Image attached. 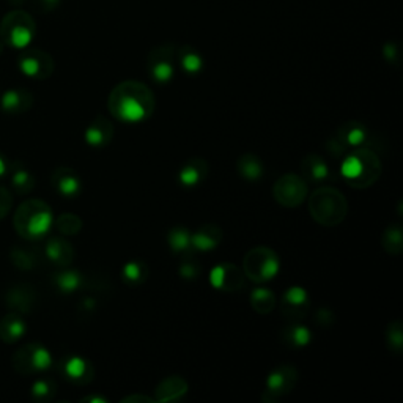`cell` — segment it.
<instances>
[{
	"label": "cell",
	"instance_id": "1",
	"mask_svg": "<svg viewBox=\"0 0 403 403\" xmlns=\"http://www.w3.org/2000/svg\"><path fill=\"white\" fill-rule=\"evenodd\" d=\"M156 100L152 88L139 80H125L112 88L107 107L115 119L125 123H140L152 117Z\"/></svg>",
	"mask_w": 403,
	"mask_h": 403
},
{
	"label": "cell",
	"instance_id": "2",
	"mask_svg": "<svg viewBox=\"0 0 403 403\" xmlns=\"http://www.w3.org/2000/svg\"><path fill=\"white\" fill-rule=\"evenodd\" d=\"M342 179L356 189L371 188L381 176V160L371 147H358L344 156Z\"/></svg>",
	"mask_w": 403,
	"mask_h": 403
},
{
	"label": "cell",
	"instance_id": "3",
	"mask_svg": "<svg viewBox=\"0 0 403 403\" xmlns=\"http://www.w3.org/2000/svg\"><path fill=\"white\" fill-rule=\"evenodd\" d=\"M54 224L52 210L43 200L32 199L19 205L15 215V227L24 240H41Z\"/></svg>",
	"mask_w": 403,
	"mask_h": 403
},
{
	"label": "cell",
	"instance_id": "4",
	"mask_svg": "<svg viewBox=\"0 0 403 403\" xmlns=\"http://www.w3.org/2000/svg\"><path fill=\"white\" fill-rule=\"evenodd\" d=\"M309 211L313 221L323 227H336L348 213L345 196L336 188H318L309 197Z\"/></svg>",
	"mask_w": 403,
	"mask_h": 403
},
{
	"label": "cell",
	"instance_id": "5",
	"mask_svg": "<svg viewBox=\"0 0 403 403\" xmlns=\"http://www.w3.org/2000/svg\"><path fill=\"white\" fill-rule=\"evenodd\" d=\"M35 20L29 13L20 10L10 11L0 24V38L4 44L16 47V49H25L35 38Z\"/></svg>",
	"mask_w": 403,
	"mask_h": 403
},
{
	"label": "cell",
	"instance_id": "6",
	"mask_svg": "<svg viewBox=\"0 0 403 403\" xmlns=\"http://www.w3.org/2000/svg\"><path fill=\"white\" fill-rule=\"evenodd\" d=\"M281 268V260L275 251L265 246H257L244 255L243 271L252 282L262 284L276 277Z\"/></svg>",
	"mask_w": 403,
	"mask_h": 403
},
{
	"label": "cell",
	"instance_id": "7",
	"mask_svg": "<svg viewBox=\"0 0 403 403\" xmlns=\"http://www.w3.org/2000/svg\"><path fill=\"white\" fill-rule=\"evenodd\" d=\"M371 139H368V129L366 125L359 121H345L340 125L336 133H334L326 142L327 152L332 155V158H344L351 147H368Z\"/></svg>",
	"mask_w": 403,
	"mask_h": 403
},
{
	"label": "cell",
	"instance_id": "8",
	"mask_svg": "<svg viewBox=\"0 0 403 403\" xmlns=\"http://www.w3.org/2000/svg\"><path fill=\"white\" fill-rule=\"evenodd\" d=\"M298 383V371L293 364H281L272 368L265 381V392L262 395L263 402L276 403L290 394Z\"/></svg>",
	"mask_w": 403,
	"mask_h": 403
},
{
	"label": "cell",
	"instance_id": "9",
	"mask_svg": "<svg viewBox=\"0 0 403 403\" xmlns=\"http://www.w3.org/2000/svg\"><path fill=\"white\" fill-rule=\"evenodd\" d=\"M52 366V356L47 348L38 342H30L20 347L13 356V367L23 375H32L47 371Z\"/></svg>",
	"mask_w": 403,
	"mask_h": 403
},
{
	"label": "cell",
	"instance_id": "10",
	"mask_svg": "<svg viewBox=\"0 0 403 403\" xmlns=\"http://www.w3.org/2000/svg\"><path fill=\"white\" fill-rule=\"evenodd\" d=\"M147 70L150 78L158 84H167L172 80L176 73L175 46L161 44L152 49L147 59Z\"/></svg>",
	"mask_w": 403,
	"mask_h": 403
},
{
	"label": "cell",
	"instance_id": "11",
	"mask_svg": "<svg viewBox=\"0 0 403 403\" xmlns=\"http://www.w3.org/2000/svg\"><path fill=\"white\" fill-rule=\"evenodd\" d=\"M307 181L296 174H285L272 186L275 200L285 208L299 207L307 197Z\"/></svg>",
	"mask_w": 403,
	"mask_h": 403
},
{
	"label": "cell",
	"instance_id": "12",
	"mask_svg": "<svg viewBox=\"0 0 403 403\" xmlns=\"http://www.w3.org/2000/svg\"><path fill=\"white\" fill-rule=\"evenodd\" d=\"M18 66L27 78L43 80L54 73V60L41 49H27L18 59Z\"/></svg>",
	"mask_w": 403,
	"mask_h": 403
},
{
	"label": "cell",
	"instance_id": "13",
	"mask_svg": "<svg viewBox=\"0 0 403 403\" xmlns=\"http://www.w3.org/2000/svg\"><path fill=\"white\" fill-rule=\"evenodd\" d=\"M210 284L219 291H240L246 287V275L235 263H219L210 271Z\"/></svg>",
	"mask_w": 403,
	"mask_h": 403
},
{
	"label": "cell",
	"instance_id": "14",
	"mask_svg": "<svg viewBox=\"0 0 403 403\" xmlns=\"http://www.w3.org/2000/svg\"><path fill=\"white\" fill-rule=\"evenodd\" d=\"M311 309V299L303 287H290L281 298V312L290 322L303 320Z\"/></svg>",
	"mask_w": 403,
	"mask_h": 403
},
{
	"label": "cell",
	"instance_id": "15",
	"mask_svg": "<svg viewBox=\"0 0 403 403\" xmlns=\"http://www.w3.org/2000/svg\"><path fill=\"white\" fill-rule=\"evenodd\" d=\"M60 372L74 385H88L95 377V368L90 361L78 354H71L61 361Z\"/></svg>",
	"mask_w": 403,
	"mask_h": 403
},
{
	"label": "cell",
	"instance_id": "16",
	"mask_svg": "<svg viewBox=\"0 0 403 403\" xmlns=\"http://www.w3.org/2000/svg\"><path fill=\"white\" fill-rule=\"evenodd\" d=\"M51 181L54 189H56L60 196L68 197V199H73V197L80 194L82 189L80 176L76 170L71 167H65V166L57 167L52 172Z\"/></svg>",
	"mask_w": 403,
	"mask_h": 403
},
{
	"label": "cell",
	"instance_id": "17",
	"mask_svg": "<svg viewBox=\"0 0 403 403\" xmlns=\"http://www.w3.org/2000/svg\"><path fill=\"white\" fill-rule=\"evenodd\" d=\"M114 134L115 129L111 120L98 115L85 129V142L93 148H104L112 142Z\"/></svg>",
	"mask_w": 403,
	"mask_h": 403
},
{
	"label": "cell",
	"instance_id": "18",
	"mask_svg": "<svg viewBox=\"0 0 403 403\" xmlns=\"http://www.w3.org/2000/svg\"><path fill=\"white\" fill-rule=\"evenodd\" d=\"M210 172L208 162L203 158H191L183 164L179 172V181L183 188L193 189L207 180Z\"/></svg>",
	"mask_w": 403,
	"mask_h": 403
},
{
	"label": "cell",
	"instance_id": "19",
	"mask_svg": "<svg viewBox=\"0 0 403 403\" xmlns=\"http://www.w3.org/2000/svg\"><path fill=\"white\" fill-rule=\"evenodd\" d=\"M224 231L216 224H205L191 235V248L199 252H210L221 244Z\"/></svg>",
	"mask_w": 403,
	"mask_h": 403
},
{
	"label": "cell",
	"instance_id": "20",
	"mask_svg": "<svg viewBox=\"0 0 403 403\" xmlns=\"http://www.w3.org/2000/svg\"><path fill=\"white\" fill-rule=\"evenodd\" d=\"M189 391L188 381L180 375H172V377L164 378L155 389V402L167 403L180 400Z\"/></svg>",
	"mask_w": 403,
	"mask_h": 403
},
{
	"label": "cell",
	"instance_id": "21",
	"mask_svg": "<svg viewBox=\"0 0 403 403\" xmlns=\"http://www.w3.org/2000/svg\"><path fill=\"white\" fill-rule=\"evenodd\" d=\"M0 104H2L4 112L10 115L24 114L33 106V95L25 88H11L4 93Z\"/></svg>",
	"mask_w": 403,
	"mask_h": 403
},
{
	"label": "cell",
	"instance_id": "22",
	"mask_svg": "<svg viewBox=\"0 0 403 403\" xmlns=\"http://www.w3.org/2000/svg\"><path fill=\"white\" fill-rule=\"evenodd\" d=\"M44 252H46V257L49 258L54 265L61 266V268L70 266L74 260L73 246L66 240H64V238H59V236L49 238V240L46 241Z\"/></svg>",
	"mask_w": 403,
	"mask_h": 403
},
{
	"label": "cell",
	"instance_id": "23",
	"mask_svg": "<svg viewBox=\"0 0 403 403\" xmlns=\"http://www.w3.org/2000/svg\"><path fill=\"white\" fill-rule=\"evenodd\" d=\"M175 57H176V66H180L181 70L189 74V76H196L203 70V57L202 54L194 49L193 46L183 44L175 46Z\"/></svg>",
	"mask_w": 403,
	"mask_h": 403
},
{
	"label": "cell",
	"instance_id": "24",
	"mask_svg": "<svg viewBox=\"0 0 403 403\" xmlns=\"http://www.w3.org/2000/svg\"><path fill=\"white\" fill-rule=\"evenodd\" d=\"M301 174L303 179L307 181H325L330 179V167L327 162L320 155L309 153L306 155L301 161Z\"/></svg>",
	"mask_w": 403,
	"mask_h": 403
},
{
	"label": "cell",
	"instance_id": "25",
	"mask_svg": "<svg viewBox=\"0 0 403 403\" xmlns=\"http://www.w3.org/2000/svg\"><path fill=\"white\" fill-rule=\"evenodd\" d=\"M236 170L246 181H258L265 175V164L254 153H244L236 161Z\"/></svg>",
	"mask_w": 403,
	"mask_h": 403
},
{
	"label": "cell",
	"instance_id": "26",
	"mask_svg": "<svg viewBox=\"0 0 403 403\" xmlns=\"http://www.w3.org/2000/svg\"><path fill=\"white\" fill-rule=\"evenodd\" d=\"M6 304L20 313H27L32 311L33 304H35V293H33V289L27 285L15 287V289L6 293Z\"/></svg>",
	"mask_w": 403,
	"mask_h": 403
},
{
	"label": "cell",
	"instance_id": "27",
	"mask_svg": "<svg viewBox=\"0 0 403 403\" xmlns=\"http://www.w3.org/2000/svg\"><path fill=\"white\" fill-rule=\"evenodd\" d=\"M25 332V322L19 313H8L0 320V339L6 344L18 342Z\"/></svg>",
	"mask_w": 403,
	"mask_h": 403
},
{
	"label": "cell",
	"instance_id": "28",
	"mask_svg": "<svg viewBox=\"0 0 403 403\" xmlns=\"http://www.w3.org/2000/svg\"><path fill=\"white\" fill-rule=\"evenodd\" d=\"M381 246L386 254L389 255H400L403 252V230L400 224L387 225L386 230L381 235Z\"/></svg>",
	"mask_w": 403,
	"mask_h": 403
},
{
	"label": "cell",
	"instance_id": "29",
	"mask_svg": "<svg viewBox=\"0 0 403 403\" xmlns=\"http://www.w3.org/2000/svg\"><path fill=\"white\" fill-rule=\"evenodd\" d=\"M281 337L287 345H290L293 348H301L311 344L312 340V331L304 325H290L284 327V331L281 332Z\"/></svg>",
	"mask_w": 403,
	"mask_h": 403
},
{
	"label": "cell",
	"instance_id": "30",
	"mask_svg": "<svg viewBox=\"0 0 403 403\" xmlns=\"http://www.w3.org/2000/svg\"><path fill=\"white\" fill-rule=\"evenodd\" d=\"M150 270L148 265L142 260H131L125 263L121 270V279L123 282L136 287V285H142L143 282L148 279Z\"/></svg>",
	"mask_w": 403,
	"mask_h": 403
},
{
	"label": "cell",
	"instance_id": "31",
	"mask_svg": "<svg viewBox=\"0 0 403 403\" xmlns=\"http://www.w3.org/2000/svg\"><path fill=\"white\" fill-rule=\"evenodd\" d=\"M249 299L252 309H254L257 313H260V315H268V313L275 311L276 307V296L270 289H262V287L254 289L251 293Z\"/></svg>",
	"mask_w": 403,
	"mask_h": 403
},
{
	"label": "cell",
	"instance_id": "32",
	"mask_svg": "<svg viewBox=\"0 0 403 403\" xmlns=\"http://www.w3.org/2000/svg\"><path fill=\"white\" fill-rule=\"evenodd\" d=\"M191 230H188L183 225H175L169 230L167 234V244L169 248L175 254H188V251H193L191 248Z\"/></svg>",
	"mask_w": 403,
	"mask_h": 403
},
{
	"label": "cell",
	"instance_id": "33",
	"mask_svg": "<svg viewBox=\"0 0 403 403\" xmlns=\"http://www.w3.org/2000/svg\"><path fill=\"white\" fill-rule=\"evenodd\" d=\"M54 284L61 293H74L84 285V277L79 271L65 270L54 276Z\"/></svg>",
	"mask_w": 403,
	"mask_h": 403
},
{
	"label": "cell",
	"instance_id": "34",
	"mask_svg": "<svg viewBox=\"0 0 403 403\" xmlns=\"http://www.w3.org/2000/svg\"><path fill=\"white\" fill-rule=\"evenodd\" d=\"M11 183L18 194H27V193H30L33 186H35V179H33V175L23 166V164L16 162V164H13Z\"/></svg>",
	"mask_w": 403,
	"mask_h": 403
},
{
	"label": "cell",
	"instance_id": "35",
	"mask_svg": "<svg viewBox=\"0 0 403 403\" xmlns=\"http://www.w3.org/2000/svg\"><path fill=\"white\" fill-rule=\"evenodd\" d=\"M56 227L61 235H78L82 229V219L74 213H64L56 219Z\"/></svg>",
	"mask_w": 403,
	"mask_h": 403
},
{
	"label": "cell",
	"instance_id": "36",
	"mask_svg": "<svg viewBox=\"0 0 403 403\" xmlns=\"http://www.w3.org/2000/svg\"><path fill=\"white\" fill-rule=\"evenodd\" d=\"M403 325L399 320H395V322H391L386 327V344L387 348L391 350L394 354H399L402 353V348H403Z\"/></svg>",
	"mask_w": 403,
	"mask_h": 403
},
{
	"label": "cell",
	"instance_id": "37",
	"mask_svg": "<svg viewBox=\"0 0 403 403\" xmlns=\"http://www.w3.org/2000/svg\"><path fill=\"white\" fill-rule=\"evenodd\" d=\"M57 385L51 378L37 380L32 386V397L37 402H49L56 395Z\"/></svg>",
	"mask_w": 403,
	"mask_h": 403
},
{
	"label": "cell",
	"instance_id": "38",
	"mask_svg": "<svg viewBox=\"0 0 403 403\" xmlns=\"http://www.w3.org/2000/svg\"><path fill=\"white\" fill-rule=\"evenodd\" d=\"M179 272L184 281H196V279L199 277L200 272H202L200 263H199V260H197V258L186 255L179 266Z\"/></svg>",
	"mask_w": 403,
	"mask_h": 403
},
{
	"label": "cell",
	"instance_id": "39",
	"mask_svg": "<svg viewBox=\"0 0 403 403\" xmlns=\"http://www.w3.org/2000/svg\"><path fill=\"white\" fill-rule=\"evenodd\" d=\"M11 260L20 270H32L37 265L35 254L20 248H15L11 251Z\"/></svg>",
	"mask_w": 403,
	"mask_h": 403
},
{
	"label": "cell",
	"instance_id": "40",
	"mask_svg": "<svg viewBox=\"0 0 403 403\" xmlns=\"http://www.w3.org/2000/svg\"><path fill=\"white\" fill-rule=\"evenodd\" d=\"M315 323L320 327H331L334 325V313L331 309H327V307H320L315 313Z\"/></svg>",
	"mask_w": 403,
	"mask_h": 403
},
{
	"label": "cell",
	"instance_id": "41",
	"mask_svg": "<svg viewBox=\"0 0 403 403\" xmlns=\"http://www.w3.org/2000/svg\"><path fill=\"white\" fill-rule=\"evenodd\" d=\"M13 207V196L6 188L0 186V219L10 213V210Z\"/></svg>",
	"mask_w": 403,
	"mask_h": 403
},
{
	"label": "cell",
	"instance_id": "42",
	"mask_svg": "<svg viewBox=\"0 0 403 403\" xmlns=\"http://www.w3.org/2000/svg\"><path fill=\"white\" fill-rule=\"evenodd\" d=\"M383 56H385V59L389 61V64H392V65H397L399 60H400V52H399V49H397V46H395L394 43L385 44V47H383Z\"/></svg>",
	"mask_w": 403,
	"mask_h": 403
},
{
	"label": "cell",
	"instance_id": "43",
	"mask_svg": "<svg viewBox=\"0 0 403 403\" xmlns=\"http://www.w3.org/2000/svg\"><path fill=\"white\" fill-rule=\"evenodd\" d=\"M60 4V0H35V5L40 11H52L56 10Z\"/></svg>",
	"mask_w": 403,
	"mask_h": 403
},
{
	"label": "cell",
	"instance_id": "44",
	"mask_svg": "<svg viewBox=\"0 0 403 403\" xmlns=\"http://www.w3.org/2000/svg\"><path fill=\"white\" fill-rule=\"evenodd\" d=\"M121 403H138V402H143V403H153L155 399L152 397H147V395H138V394H134V395H128V397L125 399H121L120 400Z\"/></svg>",
	"mask_w": 403,
	"mask_h": 403
},
{
	"label": "cell",
	"instance_id": "45",
	"mask_svg": "<svg viewBox=\"0 0 403 403\" xmlns=\"http://www.w3.org/2000/svg\"><path fill=\"white\" fill-rule=\"evenodd\" d=\"M80 402H88V403H107V399L101 397V395H88V397H84Z\"/></svg>",
	"mask_w": 403,
	"mask_h": 403
},
{
	"label": "cell",
	"instance_id": "46",
	"mask_svg": "<svg viewBox=\"0 0 403 403\" xmlns=\"http://www.w3.org/2000/svg\"><path fill=\"white\" fill-rule=\"evenodd\" d=\"M8 161H6L5 156L0 153V176H4L6 172H8Z\"/></svg>",
	"mask_w": 403,
	"mask_h": 403
}]
</instances>
